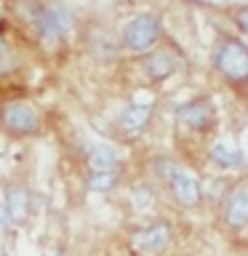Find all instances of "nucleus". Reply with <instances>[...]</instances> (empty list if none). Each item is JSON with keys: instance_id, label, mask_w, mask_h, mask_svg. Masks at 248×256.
Masks as SVG:
<instances>
[{"instance_id": "f257e3e1", "label": "nucleus", "mask_w": 248, "mask_h": 256, "mask_svg": "<svg viewBox=\"0 0 248 256\" xmlns=\"http://www.w3.org/2000/svg\"><path fill=\"white\" fill-rule=\"evenodd\" d=\"M211 67L232 91H248V43L238 35H219L211 48Z\"/></svg>"}, {"instance_id": "f03ea898", "label": "nucleus", "mask_w": 248, "mask_h": 256, "mask_svg": "<svg viewBox=\"0 0 248 256\" xmlns=\"http://www.w3.org/2000/svg\"><path fill=\"white\" fill-rule=\"evenodd\" d=\"M27 22L32 24L38 40L48 48L62 46L75 30V16L67 6L54 3V0H30Z\"/></svg>"}, {"instance_id": "7ed1b4c3", "label": "nucleus", "mask_w": 248, "mask_h": 256, "mask_svg": "<svg viewBox=\"0 0 248 256\" xmlns=\"http://www.w3.org/2000/svg\"><path fill=\"white\" fill-rule=\"evenodd\" d=\"M219 123V112L216 104L208 96H195V99L182 102L174 110V126H176V136H187V139H200L203 147L208 150V144L214 142V131Z\"/></svg>"}, {"instance_id": "20e7f679", "label": "nucleus", "mask_w": 248, "mask_h": 256, "mask_svg": "<svg viewBox=\"0 0 248 256\" xmlns=\"http://www.w3.org/2000/svg\"><path fill=\"white\" fill-rule=\"evenodd\" d=\"M43 131L40 110L27 99H8L0 104V134L8 139H35Z\"/></svg>"}, {"instance_id": "39448f33", "label": "nucleus", "mask_w": 248, "mask_h": 256, "mask_svg": "<svg viewBox=\"0 0 248 256\" xmlns=\"http://www.w3.org/2000/svg\"><path fill=\"white\" fill-rule=\"evenodd\" d=\"M160 35H163V24L155 14H136L134 19L126 22L123 32H120V46L126 48L128 54H144L155 51L160 43Z\"/></svg>"}, {"instance_id": "423d86ee", "label": "nucleus", "mask_w": 248, "mask_h": 256, "mask_svg": "<svg viewBox=\"0 0 248 256\" xmlns=\"http://www.w3.org/2000/svg\"><path fill=\"white\" fill-rule=\"evenodd\" d=\"M131 246L139 254L163 256L174 246V222L168 216H155V219L139 224L131 232Z\"/></svg>"}, {"instance_id": "0eeeda50", "label": "nucleus", "mask_w": 248, "mask_h": 256, "mask_svg": "<svg viewBox=\"0 0 248 256\" xmlns=\"http://www.w3.org/2000/svg\"><path fill=\"white\" fill-rule=\"evenodd\" d=\"M219 216H222V227L227 232L240 235V232L248 230V176L238 179L230 190H224Z\"/></svg>"}, {"instance_id": "6e6552de", "label": "nucleus", "mask_w": 248, "mask_h": 256, "mask_svg": "<svg viewBox=\"0 0 248 256\" xmlns=\"http://www.w3.org/2000/svg\"><path fill=\"white\" fill-rule=\"evenodd\" d=\"M163 192L168 195V200L179 208V211H195V208H200V206H203V200H206L203 182H200L187 166L176 168Z\"/></svg>"}, {"instance_id": "1a4fd4ad", "label": "nucleus", "mask_w": 248, "mask_h": 256, "mask_svg": "<svg viewBox=\"0 0 248 256\" xmlns=\"http://www.w3.org/2000/svg\"><path fill=\"white\" fill-rule=\"evenodd\" d=\"M206 163L208 168H214L216 174H224V176H232V174H246L248 171V158L243 147L230 139V136H219L208 144L206 150Z\"/></svg>"}, {"instance_id": "9d476101", "label": "nucleus", "mask_w": 248, "mask_h": 256, "mask_svg": "<svg viewBox=\"0 0 248 256\" xmlns=\"http://www.w3.org/2000/svg\"><path fill=\"white\" fill-rule=\"evenodd\" d=\"M0 200H3L8 219H11L14 227H27L30 219H32V211H35V198H32L30 184H24L19 179H11L3 187Z\"/></svg>"}, {"instance_id": "9b49d317", "label": "nucleus", "mask_w": 248, "mask_h": 256, "mask_svg": "<svg viewBox=\"0 0 248 256\" xmlns=\"http://www.w3.org/2000/svg\"><path fill=\"white\" fill-rule=\"evenodd\" d=\"M152 115H155V104L152 102H128L118 112V120H115L118 134L126 136V139H139L152 126Z\"/></svg>"}, {"instance_id": "f8f14e48", "label": "nucleus", "mask_w": 248, "mask_h": 256, "mask_svg": "<svg viewBox=\"0 0 248 256\" xmlns=\"http://www.w3.org/2000/svg\"><path fill=\"white\" fill-rule=\"evenodd\" d=\"M78 155L83 160L86 171H118L120 168V152L110 142L83 139L78 144Z\"/></svg>"}, {"instance_id": "ddd939ff", "label": "nucleus", "mask_w": 248, "mask_h": 256, "mask_svg": "<svg viewBox=\"0 0 248 256\" xmlns=\"http://www.w3.org/2000/svg\"><path fill=\"white\" fill-rule=\"evenodd\" d=\"M160 192L163 190H160L158 184H152L150 179H139L126 190V206L131 208V214H136V216H147L158 208Z\"/></svg>"}, {"instance_id": "4468645a", "label": "nucleus", "mask_w": 248, "mask_h": 256, "mask_svg": "<svg viewBox=\"0 0 248 256\" xmlns=\"http://www.w3.org/2000/svg\"><path fill=\"white\" fill-rule=\"evenodd\" d=\"M176 70H179V62H176V56L168 51V48H155V51H150L142 62V72L150 83H163V80H168Z\"/></svg>"}, {"instance_id": "2eb2a0df", "label": "nucleus", "mask_w": 248, "mask_h": 256, "mask_svg": "<svg viewBox=\"0 0 248 256\" xmlns=\"http://www.w3.org/2000/svg\"><path fill=\"white\" fill-rule=\"evenodd\" d=\"M120 182H123L120 168L118 171H88L86 174V190L91 195H112L120 187Z\"/></svg>"}, {"instance_id": "dca6fc26", "label": "nucleus", "mask_w": 248, "mask_h": 256, "mask_svg": "<svg viewBox=\"0 0 248 256\" xmlns=\"http://www.w3.org/2000/svg\"><path fill=\"white\" fill-rule=\"evenodd\" d=\"M179 166H182V163H179L176 158H171V155H155V158H150V160H147L150 182H152V184H158L160 190H166L168 179L174 176V171H176Z\"/></svg>"}, {"instance_id": "f3484780", "label": "nucleus", "mask_w": 248, "mask_h": 256, "mask_svg": "<svg viewBox=\"0 0 248 256\" xmlns=\"http://www.w3.org/2000/svg\"><path fill=\"white\" fill-rule=\"evenodd\" d=\"M16 67H19V56H16L14 46L6 40V35H0V78L11 75Z\"/></svg>"}, {"instance_id": "a211bd4d", "label": "nucleus", "mask_w": 248, "mask_h": 256, "mask_svg": "<svg viewBox=\"0 0 248 256\" xmlns=\"http://www.w3.org/2000/svg\"><path fill=\"white\" fill-rule=\"evenodd\" d=\"M232 22H235V27L240 30V35L248 38V6H238L235 11H232Z\"/></svg>"}, {"instance_id": "6ab92c4d", "label": "nucleus", "mask_w": 248, "mask_h": 256, "mask_svg": "<svg viewBox=\"0 0 248 256\" xmlns=\"http://www.w3.org/2000/svg\"><path fill=\"white\" fill-rule=\"evenodd\" d=\"M11 230H14V224H11V219H8V211H6L3 200H0V251H3V246H6L8 235H11Z\"/></svg>"}, {"instance_id": "aec40b11", "label": "nucleus", "mask_w": 248, "mask_h": 256, "mask_svg": "<svg viewBox=\"0 0 248 256\" xmlns=\"http://www.w3.org/2000/svg\"><path fill=\"white\" fill-rule=\"evenodd\" d=\"M43 256H64V251H46Z\"/></svg>"}, {"instance_id": "412c9836", "label": "nucleus", "mask_w": 248, "mask_h": 256, "mask_svg": "<svg viewBox=\"0 0 248 256\" xmlns=\"http://www.w3.org/2000/svg\"><path fill=\"white\" fill-rule=\"evenodd\" d=\"M246 43H248V38H246Z\"/></svg>"}]
</instances>
